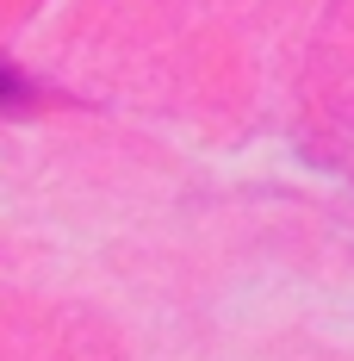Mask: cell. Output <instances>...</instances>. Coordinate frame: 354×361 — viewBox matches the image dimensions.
Listing matches in <instances>:
<instances>
[]
</instances>
